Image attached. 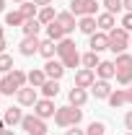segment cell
Instances as JSON below:
<instances>
[{"label":"cell","instance_id":"1","mask_svg":"<svg viewBox=\"0 0 132 135\" xmlns=\"http://www.w3.org/2000/svg\"><path fill=\"white\" fill-rule=\"evenodd\" d=\"M57 57L62 60V65H65V68H73V70H75V68L80 65V57H83V55L75 50V42H73L70 36H65V39L57 42Z\"/></svg>","mask_w":132,"mask_h":135},{"label":"cell","instance_id":"2","mask_svg":"<svg viewBox=\"0 0 132 135\" xmlns=\"http://www.w3.org/2000/svg\"><path fill=\"white\" fill-rule=\"evenodd\" d=\"M83 119V109L80 107H57V112H54V125L57 127H75V125H80Z\"/></svg>","mask_w":132,"mask_h":135},{"label":"cell","instance_id":"3","mask_svg":"<svg viewBox=\"0 0 132 135\" xmlns=\"http://www.w3.org/2000/svg\"><path fill=\"white\" fill-rule=\"evenodd\" d=\"M127 47H130V31L122 29V26L111 29L109 31V50L114 55H122V52H127Z\"/></svg>","mask_w":132,"mask_h":135},{"label":"cell","instance_id":"4","mask_svg":"<svg viewBox=\"0 0 132 135\" xmlns=\"http://www.w3.org/2000/svg\"><path fill=\"white\" fill-rule=\"evenodd\" d=\"M101 3H96V0H73L70 3V13L75 18H83V16H99L96 11H99Z\"/></svg>","mask_w":132,"mask_h":135},{"label":"cell","instance_id":"5","mask_svg":"<svg viewBox=\"0 0 132 135\" xmlns=\"http://www.w3.org/2000/svg\"><path fill=\"white\" fill-rule=\"evenodd\" d=\"M23 133L26 135H47V122L36 114H23V122H21Z\"/></svg>","mask_w":132,"mask_h":135},{"label":"cell","instance_id":"6","mask_svg":"<svg viewBox=\"0 0 132 135\" xmlns=\"http://www.w3.org/2000/svg\"><path fill=\"white\" fill-rule=\"evenodd\" d=\"M54 112H57V107H54V99H42L34 104V114L36 117H42V119H49V117H54Z\"/></svg>","mask_w":132,"mask_h":135},{"label":"cell","instance_id":"7","mask_svg":"<svg viewBox=\"0 0 132 135\" xmlns=\"http://www.w3.org/2000/svg\"><path fill=\"white\" fill-rule=\"evenodd\" d=\"M16 99H18V107H34V104L39 101V88H34V86H23V88L16 94Z\"/></svg>","mask_w":132,"mask_h":135},{"label":"cell","instance_id":"8","mask_svg":"<svg viewBox=\"0 0 132 135\" xmlns=\"http://www.w3.org/2000/svg\"><path fill=\"white\" fill-rule=\"evenodd\" d=\"M39 47H42V39H39V36H23L21 44H18V50H21L23 57H34V55H39Z\"/></svg>","mask_w":132,"mask_h":135},{"label":"cell","instance_id":"9","mask_svg":"<svg viewBox=\"0 0 132 135\" xmlns=\"http://www.w3.org/2000/svg\"><path fill=\"white\" fill-rule=\"evenodd\" d=\"M96 83V70H91V68H80V70H75V83L78 88H91V86Z\"/></svg>","mask_w":132,"mask_h":135},{"label":"cell","instance_id":"10","mask_svg":"<svg viewBox=\"0 0 132 135\" xmlns=\"http://www.w3.org/2000/svg\"><path fill=\"white\" fill-rule=\"evenodd\" d=\"M65 70L67 68L62 65V60H54V57H52V60L44 62V73H47V78H52V81H60V78L65 75Z\"/></svg>","mask_w":132,"mask_h":135},{"label":"cell","instance_id":"11","mask_svg":"<svg viewBox=\"0 0 132 135\" xmlns=\"http://www.w3.org/2000/svg\"><path fill=\"white\" fill-rule=\"evenodd\" d=\"M88 47L93 52H104V50H109V34L106 31H96V34H91L88 36Z\"/></svg>","mask_w":132,"mask_h":135},{"label":"cell","instance_id":"12","mask_svg":"<svg viewBox=\"0 0 132 135\" xmlns=\"http://www.w3.org/2000/svg\"><path fill=\"white\" fill-rule=\"evenodd\" d=\"M57 23L65 29V34H67V36H70V34L78 29V18L73 16L70 11H62V13H57Z\"/></svg>","mask_w":132,"mask_h":135},{"label":"cell","instance_id":"13","mask_svg":"<svg viewBox=\"0 0 132 135\" xmlns=\"http://www.w3.org/2000/svg\"><path fill=\"white\" fill-rule=\"evenodd\" d=\"M3 122H5V127H16V125H21V122H23L21 107H8L5 114H3Z\"/></svg>","mask_w":132,"mask_h":135},{"label":"cell","instance_id":"14","mask_svg":"<svg viewBox=\"0 0 132 135\" xmlns=\"http://www.w3.org/2000/svg\"><path fill=\"white\" fill-rule=\"evenodd\" d=\"M116 75V65L111 62V60H101L99 68H96V78H101V81H111Z\"/></svg>","mask_w":132,"mask_h":135},{"label":"cell","instance_id":"15","mask_svg":"<svg viewBox=\"0 0 132 135\" xmlns=\"http://www.w3.org/2000/svg\"><path fill=\"white\" fill-rule=\"evenodd\" d=\"M85 101H88V91H85V88H78V86H73L70 94H67V104H70V107H83Z\"/></svg>","mask_w":132,"mask_h":135},{"label":"cell","instance_id":"16","mask_svg":"<svg viewBox=\"0 0 132 135\" xmlns=\"http://www.w3.org/2000/svg\"><path fill=\"white\" fill-rule=\"evenodd\" d=\"M96 23H99V31H106V34H109L111 29H116V16L104 11V13H99V16H96Z\"/></svg>","mask_w":132,"mask_h":135},{"label":"cell","instance_id":"17","mask_svg":"<svg viewBox=\"0 0 132 135\" xmlns=\"http://www.w3.org/2000/svg\"><path fill=\"white\" fill-rule=\"evenodd\" d=\"M91 91H93V96H96V99H109L114 88H111V83H109V81H101V78H96V83L91 86Z\"/></svg>","mask_w":132,"mask_h":135},{"label":"cell","instance_id":"18","mask_svg":"<svg viewBox=\"0 0 132 135\" xmlns=\"http://www.w3.org/2000/svg\"><path fill=\"white\" fill-rule=\"evenodd\" d=\"M78 31L80 34H96L99 31V23H96V16H83V18H78Z\"/></svg>","mask_w":132,"mask_h":135},{"label":"cell","instance_id":"19","mask_svg":"<svg viewBox=\"0 0 132 135\" xmlns=\"http://www.w3.org/2000/svg\"><path fill=\"white\" fill-rule=\"evenodd\" d=\"M109 107H111V109H119V107H124V104H130V101H127V88H114V91H111V96H109Z\"/></svg>","mask_w":132,"mask_h":135},{"label":"cell","instance_id":"20","mask_svg":"<svg viewBox=\"0 0 132 135\" xmlns=\"http://www.w3.org/2000/svg\"><path fill=\"white\" fill-rule=\"evenodd\" d=\"M18 91H21V88H18L16 81L11 78V73H5V75L0 78V94H3V96H13V94H18Z\"/></svg>","mask_w":132,"mask_h":135},{"label":"cell","instance_id":"21","mask_svg":"<svg viewBox=\"0 0 132 135\" xmlns=\"http://www.w3.org/2000/svg\"><path fill=\"white\" fill-rule=\"evenodd\" d=\"M44 83H47V73H44V68H34V70H29V86L42 88Z\"/></svg>","mask_w":132,"mask_h":135},{"label":"cell","instance_id":"22","mask_svg":"<svg viewBox=\"0 0 132 135\" xmlns=\"http://www.w3.org/2000/svg\"><path fill=\"white\" fill-rule=\"evenodd\" d=\"M42 26H44V23H42L39 18H29V21H23L21 29H23V36H39Z\"/></svg>","mask_w":132,"mask_h":135},{"label":"cell","instance_id":"23","mask_svg":"<svg viewBox=\"0 0 132 135\" xmlns=\"http://www.w3.org/2000/svg\"><path fill=\"white\" fill-rule=\"evenodd\" d=\"M44 29H47V39H52V42H60V39H65V36H67V34H65V29H62L57 21L47 23Z\"/></svg>","mask_w":132,"mask_h":135},{"label":"cell","instance_id":"24","mask_svg":"<svg viewBox=\"0 0 132 135\" xmlns=\"http://www.w3.org/2000/svg\"><path fill=\"white\" fill-rule=\"evenodd\" d=\"M39 91H42V96H44V99H54V96L60 94V81H52V78H47V83L42 86Z\"/></svg>","mask_w":132,"mask_h":135},{"label":"cell","instance_id":"25","mask_svg":"<svg viewBox=\"0 0 132 135\" xmlns=\"http://www.w3.org/2000/svg\"><path fill=\"white\" fill-rule=\"evenodd\" d=\"M39 55H42L44 60H52V57L57 55V42H52V39H44V42H42V47H39Z\"/></svg>","mask_w":132,"mask_h":135},{"label":"cell","instance_id":"26","mask_svg":"<svg viewBox=\"0 0 132 135\" xmlns=\"http://www.w3.org/2000/svg\"><path fill=\"white\" fill-rule=\"evenodd\" d=\"M18 11H21V16L26 18V21L39 16V5H36V3H29V0H26V3H21V5H18Z\"/></svg>","mask_w":132,"mask_h":135},{"label":"cell","instance_id":"27","mask_svg":"<svg viewBox=\"0 0 132 135\" xmlns=\"http://www.w3.org/2000/svg\"><path fill=\"white\" fill-rule=\"evenodd\" d=\"M36 18L47 26V23H52V21H57V11H54L52 5H44V8H39V16Z\"/></svg>","mask_w":132,"mask_h":135},{"label":"cell","instance_id":"28","mask_svg":"<svg viewBox=\"0 0 132 135\" xmlns=\"http://www.w3.org/2000/svg\"><path fill=\"white\" fill-rule=\"evenodd\" d=\"M99 62H101V60H99V52H93V50L85 52V55L80 57V65H83V68H91V70H96Z\"/></svg>","mask_w":132,"mask_h":135},{"label":"cell","instance_id":"29","mask_svg":"<svg viewBox=\"0 0 132 135\" xmlns=\"http://www.w3.org/2000/svg\"><path fill=\"white\" fill-rule=\"evenodd\" d=\"M114 65H116V70H132V55H130V52H122V55H116Z\"/></svg>","mask_w":132,"mask_h":135},{"label":"cell","instance_id":"30","mask_svg":"<svg viewBox=\"0 0 132 135\" xmlns=\"http://www.w3.org/2000/svg\"><path fill=\"white\" fill-rule=\"evenodd\" d=\"M26 18L21 16V11H8L5 13V26H23Z\"/></svg>","mask_w":132,"mask_h":135},{"label":"cell","instance_id":"31","mask_svg":"<svg viewBox=\"0 0 132 135\" xmlns=\"http://www.w3.org/2000/svg\"><path fill=\"white\" fill-rule=\"evenodd\" d=\"M101 5H104V11H106V13H122V11H124V5H122V0H104V3H101Z\"/></svg>","mask_w":132,"mask_h":135},{"label":"cell","instance_id":"32","mask_svg":"<svg viewBox=\"0 0 132 135\" xmlns=\"http://www.w3.org/2000/svg\"><path fill=\"white\" fill-rule=\"evenodd\" d=\"M13 68H16V65H13V57H11L8 52H3V55H0V73L5 75V73H11Z\"/></svg>","mask_w":132,"mask_h":135},{"label":"cell","instance_id":"33","mask_svg":"<svg viewBox=\"0 0 132 135\" xmlns=\"http://www.w3.org/2000/svg\"><path fill=\"white\" fill-rule=\"evenodd\" d=\"M116 83L119 86H130L132 83V70H116Z\"/></svg>","mask_w":132,"mask_h":135},{"label":"cell","instance_id":"34","mask_svg":"<svg viewBox=\"0 0 132 135\" xmlns=\"http://www.w3.org/2000/svg\"><path fill=\"white\" fill-rule=\"evenodd\" d=\"M85 135H106V125L104 122H91L88 130H85Z\"/></svg>","mask_w":132,"mask_h":135},{"label":"cell","instance_id":"35","mask_svg":"<svg viewBox=\"0 0 132 135\" xmlns=\"http://www.w3.org/2000/svg\"><path fill=\"white\" fill-rule=\"evenodd\" d=\"M119 26H122V29H127V31L132 34V13H124V16H122V23H119Z\"/></svg>","mask_w":132,"mask_h":135},{"label":"cell","instance_id":"36","mask_svg":"<svg viewBox=\"0 0 132 135\" xmlns=\"http://www.w3.org/2000/svg\"><path fill=\"white\" fill-rule=\"evenodd\" d=\"M65 135H85V130H80V127L75 125V127H67V133H65Z\"/></svg>","mask_w":132,"mask_h":135},{"label":"cell","instance_id":"37","mask_svg":"<svg viewBox=\"0 0 132 135\" xmlns=\"http://www.w3.org/2000/svg\"><path fill=\"white\" fill-rule=\"evenodd\" d=\"M124 127H127V130L132 133V109L127 112V114H124Z\"/></svg>","mask_w":132,"mask_h":135},{"label":"cell","instance_id":"38","mask_svg":"<svg viewBox=\"0 0 132 135\" xmlns=\"http://www.w3.org/2000/svg\"><path fill=\"white\" fill-rule=\"evenodd\" d=\"M122 5H124V13H132V0H122Z\"/></svg>","mask_w":132,"mask_h":135},{"label":"cell","instance_id":"39","mask_svg":"<svg viewBox=\"0 0 132 135\" xmlns=\"http://www.w3.org/2000/svg\"><path fill=\"white\" fill-rule=\"evenodd\" d=\"M34 3H36V5H39V8H44V5H52V3H54V0H34Z\"/></svg>","mask_w":132,"mask_h":135},{"label":"cell","instance_id":"40","mask_svg":"<svg viewBox=\"0 0 132 135\" xmlns=\"http://www.w3.org/2000/svg\"><path fill=\"white\" fill-rule=\"evenodd\" d=\"M5 47H8V42H5V36H3V39H0V55L5 52Z\"/></svg>","mask_w":132,"mask_h":135},{"label":"cell","instance_id":"41","mask_svg":"<svg viewBox=\"0 0 132 135\" xmlns=\"http://www.w3.org/2000/svg\"><path fill=\"white\" fill-rule=\"evenodd\" d=\"M127 101H130V104H132V83L127 86Z\"/></svg>","mask_w":132,"mask_h":135},{"label":"cell","instance_id":"42","mask_svg":"<svg viewBox=\"0 0 132 135\" xmlns=\"http://www.w3.org/2000/svg\"><path fill=\"white\" fill-rule=\"evenodd\" d=\"M0 135H16V133H13L11 127H5V130H3V133H0Z\"/></svg>","mask_w":132,"mask_h":135},{"label":"cell","instance_id":"43","mask_svg":"<svg viewBox=\"0 0 132 135\" xmlns=\"http://www.w3.org/2000/svg\"><path fill=\"white\" fill-rule=\"evenodd\" d=\"M0 13H5V0H0Z\"/></svg>","mask_w":132,"mask_h":135},{"label":"cell","instance_id":"44","mask_svg":"<svg viewBox=\"0 0 132 135\" xmlns=\"http://www.w3.org/2000/svg\"><path fill=\"white\" fill-rule=\"evenodd\" d=\"M3 36H5V26L0 23V39H3Z\"/></svg>","mask_w":132,"mask_h":135},{"label":"cell","instance_id":"45","mask_svg":"<svg viewBox=\"0 0 132 135\" xmlns=\"http://www.w3.org/2000/svg\"><path fill=\"white\" fill-rule=\"evenodd\" d=\"M3 130H5V122H3V119H0V133H3Z\"/></svg>","mask_w":132,"mask_h":135},{"label":"cell","instance_id":"46","mask_svg":"<svg viewBox=\"0 0 132 135\" xmlns=\"http://www.w3.org/2000/svg\"><path fill=\"white\" fill-rule=\"evenodd\" d=\"M130 47H132V34H130Z\"/></svg>","mask_w":132,"mask_h":135},{"label":"cell","instance_id":"47","mask_svg":"<svg viewBox=\"0 0 132 135\" xmlns=\"http://www.w3.org/2000/svg\"><path fill=\"white\" fill-rule=\"evenodd\" d=\"M0 99H3V94H0Z\"/></svg>","mask_w":132,"mask_h":135},{"label":"cell","instance_id":"48","mask_svg":"<svg viewBox=\"0 0 132 135\" xmlns=\"http://www.w3.org/2000/svg\"><path fill=\"white\" fill-rule=\"evenodd\" d=\"M127 135H132V133H127Z\"/></svg>","mask_w":132,"mask_h":135}]
</instances>
